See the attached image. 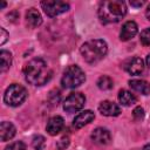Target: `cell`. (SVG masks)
Returning a JSON list of instances; mask_svg holds the SVG:
<instances>
[{
  "mask_svg": "<svg viewBox=\"0 0 150 150\" xmlns=\"http://www.w3.org/2000/svg\"><path fill=\"white\" fill-rule=\"evenodd\" d=\"M143 150H150V144H146V145L143 148Z\"/></svg>",
  "mask_w": 150,
  "mask_h": 150,
  "instance_id": "obj_28",
  "label": "cell"
},
{
  "mask_svg": "<svg viewBox=\"0 0 150 150\" xmlns=\"http://www.w3.org/2000/svg\"><path fill=\"white\" fill-rule=\"evenodd\" d=\"M132 116L135 121H142L144 118V109L142 107H136L132 111Z\"/></svg>",
  "mask_w": 150,
  "mask_h": 150,
  "instance_id": "obj_23",
  "label": "cell"
},
{
  "mask_svg": "<svg viewBox=\"0 0 150 150\" xmlns=\"http://www.w3.org/2000/svg\"><path fill=\"white\" fill-rule=\"evenodd\" d=\"M108 53V45L104 40L95 39L87 41L81 47V54L86 62L88 63H96L101 61Z\"/></svg>",
  "mask_w": 150,
  "mask_h": 150,
  "instance_id": "obj_3",
  "label": "cell"
},
{
  "mask_svg": "<svg viewBox=\"0 0 150 150\" xmlns=\"http://www.w3.org/2000/svg\"><path fill=\"white\" fill-rule=\"evenodd\" d=\"M27 98V90L16 83L11 84L4 95V101L7 105L11 107H18L20 104H22L25 102V100Z\"/></svg>",
  "mask_w": 150,
  "mask_h": 150,
  "instance_id": "obj_5",
  "label": "cell"
},
{
  "mask_svg": "<svg viewBox=\"0 0 150 150\" xmlns=\"http://www.w3.org/2000/svg\"><path fill=\"white\" fill-rule=\"evenodd\" d=\"M5 150H26V145L23 142L16 141V142H13L9 145H7L5 148Z\"/></svg>",
  "mask_w": 150,
  "mask_h": 150,
  "instance_id": "obj_22",
  "label": "cell"
},
{
  "mask_svg": "<svg viewBox=\"0 0 150 150\" xmlns=\"http://www.w3.org/2000/svg\"><path fill=\"white\" fill-rule=\"evenodd\" d=\"M23 75L29 84L43 86L52 79L53 71L45 60L36 57L26 63L23 68Z\"/></svg>",
  "mask_w": 150,
  "mask_h": 150,
  "instance_id": "obj_1",
  "label": "cell"
},
{
  "mask_svg": "<svg viewBox=\"0 0 150 150\" xmlns=\"http://www.w3.org/2000/svg\"><path fill=\"white\" fill-rule=\"evenodd\" d=\"M90 137H91L93 142L98 145H107L111 141V135H110L109 130L105 128H96L91 132Z\"/></svg>",
  "mask_w": 150,
  "mask_h": 150,
  "instance_id": "obj_9",
  "label": "cell"
},
{
  "mask_svg": "<svg viewBox=\"0 0 150 150\" xmlns=\"http://www.w3.org/2000/svg\"><path fill=\"white\" fill-rule=\"evenodd\" d=\"M112 86H114L112 80L107 75H103L97 80V87L102 90H109L112 88Z\"/></svg>",
  "mask_w": 150,
  "mask_h": 150,
  "instance_id": "obj_19",
  "label": "cell"
},
{
  "mask_svg": "<svg viewBox=\"0 0 150 150\" xmlns=\"http://www.w3.org/2000/svg\"><path fill=\"white\" fill-rule=\"evenodd\" d=\"M94 118H95V114L91 110H84V111L80 112L77 116H75V118L73 121V125L76 129H80V128L87 125L88 123H90Z\"/></svg>",
  "mask_w": 150,
  "mask_h": 150,
  "instance_id": "obj_13",
  "label": "cell"
},
{
  "mask_svg": "<svg viewBox=\"0 0 150 150\" xmlns=\"http://www.w3.org/2000/svg\"><path fill=\"white\" fill-rule=\"evenodd\" d=\"M86 103V97L81 93H71L63 102V109L71 114V112H77L83 108Z\"/></svg>",
  "mask_w": 150,
  "mask_h": 150,
  "instance_id": "obj_6",
  "label": "cell"
},
{
  "mask_svg": "<svg viewBox=\"0 0 150 150\" xmlns=\"http://www.w3.org/2000/svg\"><path fill=\"white\" fill-rule=\"evenodd\" d=\"M32 145L35 150H43L45 149V145H46V138L41 135H38V136H34L33 141H32Z\"/></svg>",
  "mask_w": 150,
  "mask_h": 150,
  "instance_id": "obj_20",
  "label": "cell"
},
{
  "mask_svg": "<svg viewBox=\"0 0 150 150\" xmlns=\"http://www.w3.org/2000/svg\"><path fill=\"white\" fill-rule=\"evenodd\" d=\"M137 32H138L137 23L135 21H127L122 26V29L120 32V39L121 41H128L132 39L137 34Z\"/></svg>",
  "mask_w": 150,
  "mask_h": 150,
  "instance_id": "obj_10",
  "label": "cell"
},
{
  "mask_svg": "<svg viewBox=\"0 0 150 150\" xmlns=\"http://www.w3.org/2000/svg\"><path fill=\"white\" fill-rule=\"evenodd\" d=\"M145 15H146V18H148V20L150 21V4H149V6H148V8H146V12H145Z\"/></svg>",
  "mask_w": 150,
  "mask_h": 150,
  "instance_id": "obj_26",
  "label": "cell"
},
{
  "mask_svg": "<svg viewBox=\"0 0 150 150\" xmlns=\"http://www.w3.org/2000/svg\"><path fill=\"white\" fill-rule=\"evenodd\" d=\"M26 22L28 27L30 28H36L42 23V18L41 14L38 9L35 8H29L26 13Z\"/></svg>",
  "mask_w": 150,
  "mask_h": 150,
  "instance_id": "obj_14",
  "label": "cell"
},
{
  "mask_svg": "<svg viewBox=\"0 0 150 150\" xmlns=\"http://www.w3.org/2000/svg\"><path fill=\"white\" fill-rule=\"evenodd\" d=\"M129 86L132 90L142 94V95H149L150 94V83L144 80H130Z\"/></svg>",
  "mask_w": 150,
  "mask_h": 150,
  "instance_id": "obj_16",
  "label": "cell"
},
{
  "mask_svg": "<svg viewBox=\"0 0 150 150\" xmlns=\"http://www.w3.org/2000/svg\"><path fill=\"white\" fill-rule=\"evenodd\" d=\"M127 14V6L122 0H107L100 4L98 18L102 23H116Z\"/></svg>",
  "mask_w": 150,
  "mask_h": 150,
  "instance_id": "obj_2",
  "label": "cell"
},
{
  "mask_svg": "<svg viewBox=\"0 0 150 150\" xmlns=\"http://www.w3.org/2000/svg\"><path fill=\"white\" fill-rule=\"evenodd\" d=\"M84 81H86L84 71L79 66L73 64V66H69L68 68H66V70L63 71V75L61 79V84L64 88L73 89V88L81 86Z\"/></svg>",
  "mask_w": 150,
  "mask_h": 150,
  "instance_id": "obj_4",
  "label": "cell"
},
{
  "mask_svg": "<svg viewBox=\"0 0 150 150\" xmlns=\"http://www.w3.org/2000/svg\"><path fill=\"white\" fill-rule=\"evenodd\" d=\"M145 62H146V66L150 68V54L146 56V60H145Z\"/></svg>",
  "mask_w": 150,
  "mask_h": 150,
  "instance_id": "obj_27",
  "label": "cell"
},
{
  "mask_svg": "<svg viewBox=\"0 0 150 150\" xmlns=\"http://www.w3.org/2000/svg\"><path fill=\"white\" fill-rule=\"evenodd\" d=\"M41 7L45 11V13L53 18L56 15H60L69 9V5L62 1H52V0H46L41 2Z\"/></svg>",
  "mask_w": 150,
  "mask_h": 150,
  "instance_id": "obj_7",
  "label": "cell"
},
{
  "mask_svg": "<svg viewBox=\"0 0 150 150\" xmlns=\"http://www.w3.org/2000/svg\"><path fill=\"white\" fill-rule=\"evenodd\" d=\"M118 101H120V103H121L122 105L129 107V105L135 104L136 101H137V98H136V96H135L131 91L125 90V89H122V90H120V93H118Z\"/></svg>",
  "mask_w": 150,
  "mask_h": 150,
  "instance_id": "obj_17",
  "label": "cell"
},
{
  "mask_svg": "<svg viewBox=\"0 0 150 150\" xmlns=\"http://www.w3.org/2000/svg\"><path fill=\"white\" fill-rule=\"evenodd\" d=\"M63 125H64V121L61 116H53L48 120L47 125H46V130L49 135L55 136L63 129Z\"/></svg>",
  "mask_w": 150,
  "mask_h": 150,
  "instance_id": "obj_11",
  "label": "cell"
},
{
  "mask_svg": "<svg viewBox=\"0 0 150 150\" xmlns=\"http://www.w3.org/2000/svg\"><path fill=\"white\" fill-rule=\"evenodd\" d=\"M144 4V1H130V5L132 7H142Z\"/></svg>",
  "mask_w": 150,
  "mask_h": 150,
  "instance_id": "obj_25",
  "label": "cell"
},
{
  "mask_svg": "<svg viewBox=\"0 0 150 150\" xmlns=\"http://www.w3.org/2000/svg\"><path fill=\"white\" fill-rule=\"evenodd\" d=\"M5 6H6V2H2V4H1V8H4Z\"/></svg>",
  "mask_w": 150,
  "mask_h": 150,
  "instance_id": "obj_29",
  "label": "cell"
},
{
  "mask_svg": "<svg viewBox=\"0 0 150 150\" xmlns=\"http://www.w3.org/2000/svg\"><path fill=\"white\" fill-rule=\"evenodd\" d=\"M123 68L131 75H139L144 70V62L141 57L135 56V57L127 60L123 64Z\"/></svg>",
  "mask_w": 150,
  "mask_h": 150,
  "instance_id": "obj_8",
  "label": "cell"
},
{
  "mask_svg": "<svg viewBox=\"0 0 150 150\" xmlns=\"http://www.w3.org/2000/svg\"><path fill=\"white\" fill-rule=\"evenodd\" d=\"M15 132H16V129L13 125V123L6 122V121L1 122V124H0V136H1L2 142L12 139L15 136Z\"/></svg>",
  "mask_w": 150,
  "mask_h": 150,
  "instance_id": "obj_15",
  "label": "cell"
},
{
  "mask_svg": "<svg viewBox=\"0 0 150 150\" xmlns=\"http://www.w3.org/2000/svg\"><path fill=\"white\" fill-rule=\"evenodd\" d=\"M12 64V54L7 50H1L0 52V71L5 73L6 70L9 69Z\"/></svg>",
  "mask_w": 150,
  "mask_h": 150,
  "instance_id": "obj_18",
  "label": "cell"
},
{
  "mask_svg": "<svg viewBox=\"0 0 150 150\" xmlns=\"http://www.w3.org/2000/svg\"><path fill=\"white\" fill-rule=\"evenodd\" d=\"M98 110H100V112L103 116H109V117L118 116L120 112H121L120 107L116 103L111 102V101H103V102H101V104L98 105Z\"/></svg>",
  "mask_w": 150,
  "mask_h": 150,
  "instance_id": "obj_12",
  "label": "cell"
},
{
  "mask_svg": "<svg viewBox=\"0 0 150 150\" xmlns=\"http://www.w3.org/2000/svg\"><path fill=\"white\" fill-rule=\"evenodd\" d=\"M139 40L143 46H150V28H145L141 32Z\"/></svg>",
  "mask_w": 150,
  "mask_h": 150,
  "instance_id": "obj_21",
  "label": "cell"
},
{
  "mask_svg": "<svg viewBox=\"0 0 150 150\" xmlns=\"http://www.w3.org/2000/svg\"><path fill=\"white\" fill-rule=\"evenodd\" d=\"M0 33H1V39H0V45H4L6 41H7V39H8V33L4 29V28H0Z\"/></svg>",
  "mask_w": 150,
  "mask_h": 150,
  "instance_id": "obj_24",
  "label": "cell"
}]
</instances>
